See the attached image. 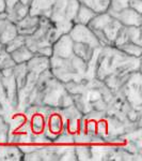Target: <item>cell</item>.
<instances>
[{
  "label": "cell",
  "mask_w": 142,
  "mask_h": 161,
  "mask_svg": "<svg viewBox=\"0 0 142 161\" xmlns=\"http://www.w3.org/2000/svg\"><path fill=\"white\" fill-rule=\"evenodd\" d=\"M68 35L74 42L87 44V45L91 46L92 48L102 47L99 40L95 37L94 32L88 25L73 24L72 28L68 31Z\"/></svg>",
  "instance_id": "1"
},
{
  "label": "cell",
  "mask_w": 142,
  "mask_h": 161,
  "mask_svg": "<svg viewBox=\"0 0 142 161\" xmlns=\"http://www.w3.org/2000/svg\"><path fill=\"white\" fill-rule=\"evenodd\" d=\"M1 76L2 84H3L4 90H6L8 103L13 111H16L17 104H18V90H17L16 80L13 75V72L10 74H1Z\"/></svg>",
  "instance_id": "2"
},
{
  "label": "cell",
  "mask_w": 142,
  "mask_h": 161,
  "mask_svg": "<svg viewBox=\"0 0 142 161\" xmlns=\"http://www.w3.org/2000/svg\"><path fill=\"white\" fill-rule=\"evenodd\" d=\"M73 45L74 41L72 40L68 33H63L51 44L53 55L60 57V58H69L74 54Z\"/></svg>",
  "instance_id": "3"
},
{
  "label": "cell",
  "mask_w": 142,
  "mask_h": 161,
  "mask_svg": "<svg viewBox=\"0 0 142 161\" xmlns=\"http://www.w3.org/2000/svg\"><path fill=\"white\" fill-rule=\"evenodd\" d=\"M108 12V11H107ZM112 17L118 19L123 26H137L142 25V15L129 7L121 10L119 12H108Z\"/></svg>",
  "instance_id": "4"
},
{
  "label": "cell",
  "mask_w": 142,
  "mask_h": 161,
  "mask_svg": "<svg viewBox=\"0 0 142 161\" xmlns=\"http://www.w3.org/2000/svg\"><path fill=\"white\" fill-rule=\"evenodd\" d=\"M26 66H27V69L29 72L40 75L43 72L50 69L49 57L38 55V54H33V56L26 62Z\"/></svg>",
  "instance_id": "5"
},
{
  "label": "cell",
  "mask_w": 142,
  "mask_h": 161,
  "mask_svg": "<svg viewBox=\"0 0 142 161\" xmlns=\"http://www.w3.org/2000/svg\"><path fill=\"white\" fill-rule=\"evenodd\" d=\"M38 24H40V16L32 15L29 13L27 16H25L23 19L16 23L17 32H18V35L27 37V36L32 35L37 30Z\"/></svg>",
  "instance_id": "6"
},
{
  "label": "cell",
  "mask_w": 142,
  "mask_h": 161,
  "mask_svg": "<svg viewBox=\"0 0 142 161\" xmlns=\"http://www.w3.org/2000/svg\"><path fill=\"white\" fill-rule=\"evenodd\" d=\"M56 0H31L29 4V13L32 15L49 19L50 12Z\"/></svg>",
  "instance_id": "7"
},
{
  "label": "cell",
  "mask_w": 142,
  "mask_h": 161,
  "mask_svg": "<svg viewBox=\"0 0 142 161\" xmlns=\"http://www.w3.org/2000/svg\"><path fill=\"white\" fill-rule=\"evenodd\" d=\"M17 35H18V32H17L15 23L9 19L0 20V43L6 45L9 41L14 39Z\"/></svg>",
  "instance_id": "8"
},
{
  "label": "cell",
  "mask_w": 142,
  "mask_h": 161,
  "mask_svg": "<svg viewBox=\"0 0 142 161\" xmlns=\"http://www.w3.org/2000/svg\"><path fill=\"white\" fill-rule=\"evenodd\" d=\"M8 13V19L16 24L20 19L29 14V4H25L23 2H17Z\"/></svg>",
  "instance_id": "9"
},
{
  "label": "cell",
  "mask_w": 142,
  "mask_h": 161,
  "mask_svg": "<svg viewBox=\"0 0 142 161\" xmlns=\"http://www.w3.org/2000/svg\"><path fill=\"white\" fill-rule=\"evenodd\" d=\"M96 15L93 10H91L90 8H88L84 4H81L78 8V11H77V14L75 16L74 19V24H82V25H88L90 23L93 17Z\"/></svg>",
  "instance_id": "10"
},
{
  "label": "cell",
  "mask_w": 142,
  "mask_h": 161,
  "mask_svg": "<svg viewBox=\"0 0 142 161\" xmlns=\"http://www.w3.org/2000/svg\"><path fill=\"white\" fill-rule=\"evenodd\" d=\"M122 27H123V25L121 24L118 19H115L114 17H113V19L103 28L102 31L105 33V36L107 37L108 40H109V42L111 43V45H112L113 40L117 38L118 33L122 29Z\"/></svg>",
  "instance_id": "11"
},
{
  "label": "cell",
  "mask_w": 142,
  "mask_h": 161,
  "mask_svg": "<svg viewBox=\"0 0 142 161\" xmlns=\"http://www.w3.org/2000/svg\"><path fill=\"white\" fill-rule=\"evenodd\" d=\"M95 48H92L91 46L87 45L84 43H79V42H74L73 45V53L74 55L78 56L79 58L84 59V61H89L91 59V57L93 56Z\"/></svg>",
  "instance_id": "12"
},
{
  "label": "cell",
  "mask_w": 142,
  "mask_h": 161,
  "mask_svg": "<svg viewBox=\"0 0 142 161\" xmlns=\"http://www.w3.org/2000/svg\"><path fill=\"white\" fill-rule=\"evenodd\" d=\"M33 54L34 53H32L27 46L23 45L19 48H17V50L13 51L12 53H10V55H11L13 61L17 64H26L33 56Z\"/></svg>",
  "instance_id": "13"
},
{
  "label": "cell",
  "mask_w": 142,
  "mask_h": 161,
  "mask_svg": "<svg viewBox=\"0 0 142 161\" xmlns=\"http://www.w3.org/2000/svg\"><path fill=\"white\" fill-rule=\"evenodd\" d=\"M28 72L29 71H28L26 64H17L13 67V75H14L15 80H16L17 90H19L20 88L24 86L26 79H27Z\"/></svg>",
  "instance_id": "14"
},
{
  "label": "cell",
  "mask_w": 142,
  "mask_h": 161,
  "mask_svg": "<svg viewBox=\"0 0 142 161\" xmlns=\"http://www.w3.org/2000/svg\"><path fill=\"white\" fill-rule=\"evenodd\" d=\"M78 1L93 10L96 14L106 12L109 8V0H78Z\"/></svg>",
  "instance_id": "15"
},
{
  "label": "cell",
  "mask_w": 142,
  "mask_h": 161,
  "mask_svg": "<svg viewBox=\"0 0 142 161\" xmlns=\"http://www.w3.org/2000/svg\"><path fill=\"white\" fill-rule=\"evenodd\" d=\"M118 50L123 52L124 54H126L127 56L130 57H136V58H141L142 55V45L139 44L133 43V42H127L124 43L122 45L118 46Z\"/></svg>",
  "instance_id": "16"
},
{
  "label": "cell",
  "mask_w": 142,
  "mask_h": 161,
  "mask_svg": "<svg viewBox=\"0 0 142 161\" xmlns=\"http://www.w3.org/2000/svg\"><path fill=\"white\" fill-rule=\"evenodd\" d=\"M124 28H125V31L127 33V38L129 42L142 45L141 26L140 27H137V26H124Z\"/></svg>",
  "instance_id": "17"
},
{
  "label": "cell",
  "mask_w": 142,
  "mask_h": 161,
  "mask_svg": "<svg viewBox=\"0 0 142 161\" xmlns=\"http://www.w3.org/2000/svg\"><path fill=\"white\" fill-rule=\"evenodd\" d=\"M74 150L77 160H80V161L91 160V146H89V145L86 144L77 145V146H74Z\"/></svg>",
  "instance_id": "18"
},
{
  "label": "cell",
  "mask_w": 142,
  "mask_h": 161,
  "mask_svg": "<svg viewBox=\"0 0 142 161\" xmlns=\"http://www.w3.org/2000/svg\"><path fill=\"white\" fill-rule=\"evenodd\" d=\"M80 6V2L78 0H68V4H66L65 8V19L68 20V22L74 23L75 16L77 14V11H78V8Z\"/></svg>",
  "instance_id": "19"
},
{
  "label": "cell",
  "mask_w": 142,
  "mask_h": 161,
  "mask_svg": "<svg viewBox=\"0 0 142 161\" xmlns=\"http://www.w3.org/2000/svg\"><path fill=\"white\" fill-rule=\"evenodd\" d=\"M24 154L19 146L16 145H7V157L6 161H19L23 160Z\"/></svg>",
  "instance_id": "20"
},
{
  "label": "cell",
  "mask_w": 142,
  "mask_h": 161,
  "mask_svg": "<svg viewBox=\"0 0 142 161\" xmlns=\"http://www.w3.org/2000/svg\"><path fill=\"white\" fill-rule=\"evenodd\" d=\"M10 126L7 121L6 116L0 115V144H7L9 142Z\"/></svg>",
  "instance_id": "21"
},
{
  "label": "cell",
  "mask_w": 142,
  "mask_h": 161,
  "mask_svg": "<svg viewBox=\"0 0 142 161\" xmlns=\"http://www.w3.org/2000/svg\"><path fill=\"white\" fill-rule=\"evenodd\" d=\"M25 40H26L25 36L17 35L14 39H12L11 41H9V42L4 45V51L8 52L9 54L12 53L13 51L17 50V48H19L20 46L25 45Z\"/></svg>",
  "instance_id": "22"
},
{
  "label": "cell",
  "mask_w": 142,
  "mask_h": 161,
  "mask_svg": "<svg viewBox=\"0 0 142 161\" xmlns=\"http://www.w3.org/2000/svg\"><path fill=\"white\" fill-rule=\"evenodd\" d=\"M129 0H109V8L108 12H119L121 10L128 8Z\"/></svg>",
  "instance_id": "23"
},
{
  "label": "cell",
  "mask_w": 142,
  "mask_h": 161,
  "mask_svg": "<svg viewBox=\"0 0 142 161\" xmlns=\"http://www.w3.org/2000/svg\"><path fill=\"white\" fill-rule=\"evenodd\" d=\"M0 103L3 106L4 111H6V114L9 113V112H13V110L10 108L9 103H8V100H7V95H6V90H4V87H3V84H2V76H1V73H0Z\"/></svg>",
  "instance_id": "24"
},
{
  "label": "cell",
  "mask_w": 142,
  "mask_h": 161,
  "mask_svg": "<svg viewBox=\"0 0 142 161\" xmlns=\"http://www.w3.org/2000/svg\"><path fill=\"white\" fill-rule=\"evenodd\" d=\"M128 7L142 14V0H129Z\"/></svg>",
  "instance_id": "25"
},
{
  "label": "cell",
  "mask_w": 142,
  "mask_h": 161,
  "mask_svg": "<svg viewBox=\"0 0 142 161\" xmlns=\"http://www.w3.org/2000/svg\"><path fill=\"white\" fill-rule=\"evenodd\" d=\"M35 54H38V55H42V56H46V57H50L53 56V46H44V47L38 48V52Z\"/></svg>",
  "instance_id": "26"
},
{
  "label": "cell",
  "mask_w": 142,
  "mask_h": 161,
  "mask_svg": "<svg viewBox=\"0 0 142 161\" xmlns=\"http://www.w3.org/2000/svg\"><path fill=\"white\" fill-rule=\"evenodd\" d=\"M17 2H19V0H6V11L9 12Z\"/></svg>",
  "instance_id": "27"
},
{
  "label": "cell",
  "mask_w": 142,
  "mask_h": 161,
  "mask_svg": "<svg viewBox=\"0 0 142 161\" xmlns=\"http://www.w3.org/2000/svg\"><path fill=\"white\" fill-rule=\"evenodd\" d=\"M6 11V0H0V12Z\"/></svg>",
  "instance_id": "28"
},
{
  "label": "cell",
  "mask_w": 142,
  "mask_h": 161,
  "mask_svg": "<svg viewBox=\"0 0 142 161\" xmlns=\"http://www.w3.org/2000/svg\"><path fill=\"white\" fill-rule=\"evenodd\" d=\"M4 19H8V13H7V11L0 12V20H4Z\"/></svg>",
  "instance_id": "29"
},
{
  "label": "cell",
  "mask_w": 142,
  "mask_h": 161,
  "mask_svg": "<svg viewBox=\"0 0 142 161\" xmlns=\"http://www.w3.org/2000/svg\"><path fill=\"white\" fill-rule=\"evenodd\" d=\"M0 115L6 116V111H4V108H3V106H2L1 103H0Z\"/></svg>",
  "instance_id": "30"
},
{
  "label": "cell",
  "mask_w": 142,
  "mask_h": 161,
  "mask_svg": "<svg viewBox=\"0 0 142 161\" xmlns=\"http://www.w3.org/2000/svg\"><path fill=\"white\" fill-rule=\"evenodd\" d=\"M20 2H23V3H25V4H30V1L31 0H19Z\"/></svg>",
  "instance_id": "31"
},
{
  "label": "cell",
  "mask_w": 142,
  "mask_h": 161,
  "mask_svg": "<svg viewBox=\"0 0 142 161\" xmlns=\"http://www.w3.org/2000/svg\"><path fill=\"white\" fill-rule=\"evenodd\" d=\"M3 51H4V45L2 43H0V54H1Z\"/></svg>",
  "instance_id": "32"
}]
</instances>
